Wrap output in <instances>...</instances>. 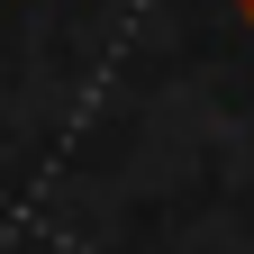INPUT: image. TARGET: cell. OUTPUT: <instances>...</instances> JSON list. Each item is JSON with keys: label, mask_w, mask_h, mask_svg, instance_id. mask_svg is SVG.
<instances>
[{"label": "cell", "mask_w": 254, "mask_h": 254, "mask_svg": "<svg viewBox=\"0 0 254 254\" xmlns=\"http://www.w3.org/2000/svg\"><path fill=\"white\" fill-rule=\"evenodd\" d=\"M245 18H254V0H245Z\"/></svg>", "instance_id": "cell-1"}]
</instances>
